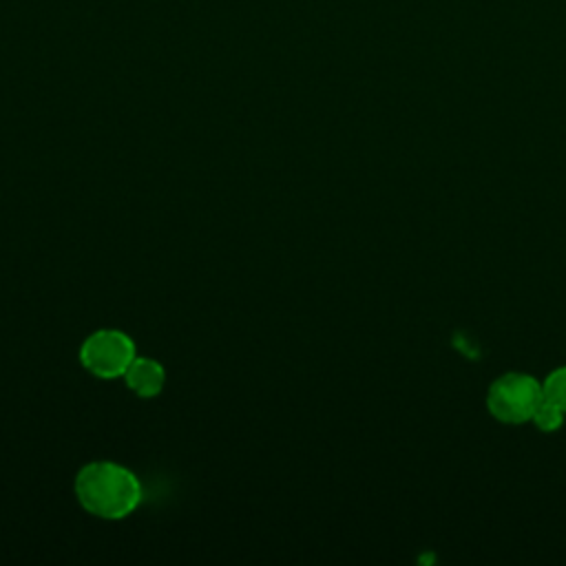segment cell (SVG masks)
<instances>
[{
    "instance_id": "2",
    "label": "cell",
    "mask_w": 566,
    "mask_h": 566,
    "mask_svg": "<svg viewBox=\"0 0 566 566\" xmlns=\"http://www.w3.org/2000/svg\"><path fill=\"white\" fill-rule=\"evenodd\" d=\"M542 400V382L520 371H506L491 382L486 394V407L491 416L506 424H520L531 420Z\"/></svg>"
},
{
    "instance_id": "4",
    "label": "cell",
    "mask_w": 566,
    "mask_h": 566,
    "mask_svg": "<svg viewBox=\"0 0 566 566\" xmlns=\"http://www.w3.org/2000/svg\"><path fill=\"white\" fill-rule=\"evenodd\" d=\"M124 380H126L128 389L133 394H137L139 398H153L164 389L166 371L157 360L135 356V360L128 365V369L124 374Z\"/></svg>"
},
{
    "instance_id": "1",
    "label": "cell",
    "mask_w": 566,
    "mask_h": 566,
    "mask_svg": "<svg viewBox=\"0 0 566 566\" xmlns=\"http://www.w3.org/2000/svg\"><path fill=\"white\" fill-rule=\"evenodd\" d=\"M75 497L95 517L122 520L139 506L142 484L130 469L111 460H97L77 471Z\"/></svg>"
},
{
    "instance_id": "6",
    "label": "cell",
    "mask_w": 566,
    "mask_h": 566,
    "mask_svg": "<svg viewBox=\"0 0 566 566\" xmlns=\"http://www.w3.org/2000/svg\"><path fill=\"white\" fill-rule=\"evenodd\" d=\"M564 416H566L564 409H559L557 405H553L548 400H542V405L535 409L531 420L539 431H557L564 422Z\"/></svg>"
},
{
    "instance_id": "3",
    "label": "cell",
    "mask_w": 566,
    "mask_h": 566,
    "mask_svg": "<svg viewBox=\"0 0 566 566\" xmlns=\"http://www.w3.org/2000/svg\"><path fill=\"white\" fill-rule=\"evenodd\" d=\"M135 343L119 329H97L80 347V363L97 378L111 380L124 376L135 360Z\"/></svg>"
},
{
    "instance_id": "5",
    "label": "cell",
    "mask_w": 566,
    "mask_h": 566,
    "mask_svg": "<svg viewBox=\"0 0 566 566\" xmlns=\"http://www.w3.org/2000/svg\"><path fill=\"white\" fill-rule=\"evenodd\" d=\"M542 391H544V400L557 405L559 409L566 411V365L553 369L544 382H542Z\"/></svg>"
}]
</instances>
